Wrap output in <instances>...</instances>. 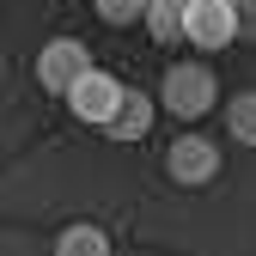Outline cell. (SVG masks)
Wrapping results in <instances>:
<instances>
[{"mask_svg":"<svg viewBox=\"0 0 256 256\" xmlns=\"http://www.w3.org/2000/svg\"><path fill=\"white\" fill-rule=\"evenodd\" d=\"M158 104H165L177 122H196L220 104V80L208 61H177V68H165V80H158Z\"/></svg>","mask_w":256,"mask_h":256,"instance_id":"6da1fadb","label":"cell"},{"mask_svg":"<svg viewBox=\"0 0 256 256\" xmlns=\"http://www.w3.org/2000/svg\"><path fill=\"white\" fill-rule=\"evenodd\" d=\"M238 37V18H232V0H189V12H183V43H196V49H226Z\"/></svg>","mask_w":256,"mask_h":256,"instance_id":"7a4b0ae2","label":"cell"},{"mask_svg":"<svg viewBox=\"0 0 256 256\" xmlns=\"http://www.w3.org/2000/svg\"><path fill=\"white\" fill-rule=\"evenodd\" d=\"M165 171H171V183H183V189H202V183H214V171H220V146H214L208 134H177L171 152H165Z\"/></svg>","mask_w":256,"mask_h":256,"instance_id":"3957f363","label":"cell"},{"mask_svg":"<svg viewBox=\"0 0 256 256\" xmlns=\"http://www.w3.org/2000/svg\"><path fill=\"white\" fill-rule=\"evenodd\" d=\"M86 68H92V49H86L80 37H55V43H43V55H37V86L68 98V86H74Z\"/></svg>","mask_w":256,"mask_h":256,"instance_id":"277c9868","label":"cell"},{"mask_svg":"<svg viewBox=\"0 0 256 256\" xmlns=\"http://www.w3.org/2000/svg\"><path fill=\"white\" fill-rule=\"evenodd\" d=\"M122 92H128V86H122V80H110L104 68H86V74L68 86V104H74V116H80V122H98V128H104V122H110V110L122 104Z\"/></svg>","mask_w":256,"mask_h":256,"instance_id":"5b68a950","label":"cell"},{"mask_svg":"<svg viewBox=\"0 0 256 256\" xmlns=\"http://www.w3.org/2000/svg\"><path fill=\"white\" fill-rule=\"evenodd\" d=\"M146 128H152V98H146V92H122V104L110 110L104 134H110V140H122V146H134Z\"/></svg>","mask_w":256,"mask_h":256,"instance_id":"8992f818","label":"cell"},{"mask_svg":"<svg viewBox=\"0 0 256 256\" xmlns=\"http://www.w3.org/2000/svg\"><path fill=\"white\" fill-rule=\"evenodd\" d=\"M183 12H189V0H146V37L152 43H177L183 37Z\"/></svg>","mask_w":256,"mask_h":256,"instance_id":"52a82bcc","label":"cell"},{"mask_svg":"<svg viewBox=\"0 0 256 256\" xmlns=\"http://www.w3.org/2000/svg\"><path fill=\"white\" fill-rule=\"evenodd\" d=\"M55 250H61V256H110V232L80 220V226H68V232L55 238Z\"/></svg>","mask_w":256,"mask_h":256,"instance_id":"ba28073f","label":"cell"},{"mask_svg":"<svg viewBox=\"0 0 256 256\" xmlns=\"http://www.w3.org/2000/svg\"><path fill=\"white\" fill-rule=\"evenodd\" d=\"M226 134L238 146H256V92H238V98L226 104Z\"/></svg>","mask_w":256,"mask_h":256,"instance_id":"9c48e42d","label":"cell"},{"mask_svg":"<svg viewBox=\"0 0 256 256\" xmlns=\"http://www.w3.org/2000/svg\"><path fill=\"white\" fill-rule=\"evenodd\" d=\"M98 18L104 24H134V18H146V0H98Z\"/></svg>","mask_w":256,"mask_h":256,"instance_id":"30bf717a","label":"cell"},{"mask_svg":"<svg viewBox=\"0 0 256 256\" xmlns=\"http://www.w3.org/2000/svg\"><path fill=\"white\" fill-rule=\"evenodd\" d=\"M232 18H238V37H256V0H232Z\"/></svg>","mask_w":256,"mask_h":256,"instance_id":"8fae6325","label":"cell"}]
</instances>
